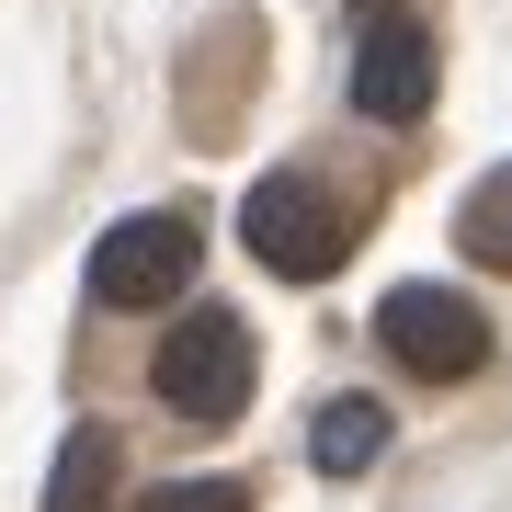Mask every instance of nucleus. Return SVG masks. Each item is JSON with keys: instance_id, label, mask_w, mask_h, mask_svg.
I'll use <instances>...</instances> for the list:
<instances>
[{"instance_id": "1a4fd4ad", "label": "nucleus", "mask_w": 512, "mask_h": 512, "mask_svg": "<svg viewBox=\"0 0 512 512\" xmlns=\"http://www.w3.org/2000/svg\"><path fill=\"white\" fill-rule=\"evenodd\" d=\"M137 512H251V478H228V467H205V478H160Z\"/></svg>"}, {"instance_id": "f257e3e1", "label": "nucleus", "mask_w": 512, "mask_h": 512, "mask_svg": "<svg viewBox=\"0 0 512 512\" xmlns=\"http://www.w3.org/2000/svg\"><path fill=\"white\" fill-rule=\"evenodd\" d=\"M353 205L308 183V171H262L251 194H239V239H251V262L262 274H296V285H319V274H342V251H353Z\"/></svg>"}, {"instance_id": "39448f33", "label": "nucleus", "mask_w": 512, "mask_h": 512, "mask_svg": "<svg viewBox=\"0 0 512 512\" xmlns=\"http://www.w3.org/2000/svg\"><path fill=\"white\" fill-rule=\"evenodd\" d=\"M433 23L410 12H365V35H353V114H376V126H421L433 114Z\"/></svg>"}, {"instance_id": "7ed1b4c3", "label": "nucleus", "mask_w": 512, "mask_h": 512, "mask_svg": "<svg viewBox=\"0 0 512 512\" xmlns=\"http://www.w3.org/2000/svg\"><path fill=\"white\" fill-rule=\"evenodd\" d=\"M194 262H205V228L183 205H148V217H114L92 239V296L103 308H171L194 285Z\"/></svg>"}, {"instance_id": "6e6552de", "label": "nucleus", "mask_w": 512, "mask_h": 512, "mask_svg": "<svg viewBox=\"0 0 512 512\" xmlns=\"http://www.w3.org/2000/svg\"><path fill=\"white\" fill-rule=\"evenodd\" d=\"M456 239H467V262H478V274H512V160H501L490 183L456 205Z\"/></svg>"}, {"instance_id": "20e7f679", "label": "nucleus", "mask_w": 512, "mask_h": 512, "mask_svg": "<svg viewBox=\"0 0 512 512\" xmlns=\"http://www.w3.org/2000/svg\"><path fill=\"white\" fill-rule=\"evenodd\" d=\"M376 342H387V365L421 376V387H456L490 365V319L467 308V296H444V285H399V296H376Z\"/></svg>"}, {"instance_id": "9d476101", "label": "nucleus", "mask_w": 512, "mask_h": 512, "mask_svg": "<svg viewBox=\"0 0 512 512\" xmlns=\"http://www.w3.org/2000/svg\"><path fill=\"white\" fill-rule=\"evenodd\" d=\"M353 12H399V0H353Z\"/></svg>"}, {"instance_id": "423d86ee", "label": "nucleus", "mask_w": 512, "mask_h": 512, "mask_svg": "<svg viewBox=\"0 0 512 512\" xmlns=\"http://www.w3.org/2000/svg\"><path fill=\"white\" fill-rule=\"evenodd\" d=\"M114 433L103 421H80L69 444H57V467H46V512H114Z\"/></svg>"}, {"instance_id": "0eeeda50", "label": "nucleus", "mask_w": 512, "mask_h": 512, "mask_svg": "<svg viewBox=\"0 0 512 512\" xmlns=\"http://www.w3.org/2000/svg\"><path fill=\"white\" fill-rule=\"evenodd\" d=\"M308 456H319V478H365V467L387 456V410H376V399H330V410L308 421Z\"/></svg>"}, {"instance_id": "f03ea898", "label": "nucleus", "mask_w": 512, "mask_h": 512, "mask_svg": "<svg viewBox=\"0 0 512 512\" xmlns=\"http://www.w3.org/2000/svg\"><path fill=\"white\" fill-rule=\"evenodd\" d=\"M148 387H160L171 421H239L251 410V330L239 308H183L148 353Z\"/></svg>"}]
</instances>
